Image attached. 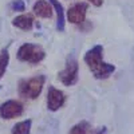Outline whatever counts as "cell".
Returning <instances> with one entry per match:
<instances>
[{
    "label": "cell",
    "mask_w": 134,
    "mask_h": 134,
    "mask_svg": "<svg viewBox=\"0 0 134 134\" xmlns=\"http://www.w3.org/2000/svg\"><path fill=\"white\" fill-rule=\"evenodd\" d=\"M85 63L87 64L97 79H107L115 71V66L103 60V47L97 44L85 54Z\"/></svg>",
    "instance_id": "6da1fadb"
},
{
    "label": "cell",
    "mask_w": 134,
    "mask_h": 134,
    "mask_svg": "<svg viewBox=\"0 0 134 134\" xmlns=\"http://www.w3.org/2000/svg\"><path fill=\"white\" fill-rule=\"evenodd\" d=\"M44 82H46V76L44 75H36L28 78V79H23L19 82L18 91L19 95L26 99H35L40 95Z\"/></svg>",
    "instance_id": "7a4b0ae2"
},
{
    "label": "cell",
    "mask_w": 134,
    "mask_h": 134,
    "mask_svg": "<svg viewBox=\"0 0 134 134\" xmlns=\"http://www.w3.org/2000/svg\"><path fill=\"white\" fill-rule=\"evenodd\" d=\"M16 57L20 62H27L31 64H38L46 58V51H44L39 44L34 43H24L21 44L18 50Z\"/></svg>",
    "instance_id": "3957f363"
},
{
    "label": "cell",
    "mask_w": 134,
    "mask_h": 134,
    "mask_svg": "<svg viewBox=\"0 0 134 134\" xmlns=\"http://www.w3.org/2000/svg\"><path fill=\"white\" fill-rule=\"evenodd\" d=\"M78 74H79V66L78 60L75 59L74 55H70L66 60L64 69L58 74V79L64 86H74L78 82Z\"/></svg>",
    "instance_id": "277c9868"
},
{
    "label": "cell",
    "mask_w": 134,
    "mask_h": 134,
    "mask_svg": "<svg viewBox=\"0 0 134 134\" xmlns=\"http://www.w3.org/2000/svg\"><path fill=\"white\" fill-rule=\"evenodd\" d=\"M23 110L24 107L19 100L9 99L0 105V117L3 119H14L23 114Z\"/></svg>",
    "instance_id": "5b68a950"
},
{
    "label": "cell",
    "mask_w": 134,
    "mask_h": 134,
    "mask_svg": "<svg viewBox=\"0 0 134 134\" xmlns=\"http://www.w3.org/2000/svg\"><path fill=\"white\" fill-rule=\"evenodd\" d=\"M87 9H88L87 3H76L72 7H70L69 11H67V19H69L70 23H72L75 26H81L86 20Z\"/></svg>",
    "instance_id": "8992f818"
},
{
    "label": "cell",
    "mask_w": 134,
    "mask_h": 134,
    "mask_svg": "<svg viewBox=\"0 0 134 134\" xmlns=\"http://www.w3.org/2000/svg\"><path fill=\"white\" fill-rule=\"evenodd\" d=\"M64 102H66L64 93L57 87L50 86L48 93H47V107H48V110L57 111L64 105Z\"/></svg>",
    "instance_id": "52a82bcc"
},
{
    "label": "cell",
    "mask_w": 134,
    "mask_h": 134,
    "mask_svg": "<svg viewBox=\"0 0 134 134\" xmlns=\"http://www.w3.org/2000/svg\"><path fill=\"white\" fill-rule=\"evenodd\" d=\"M32 11L38 18H43V19H50L54 14V8H52L51 3L47 2V0H38L34 4Z\"/></svg>",
    "instance_id": "ba28073f"
},
{
    "label": "cell",
    "mask_w": 134,
    "mask_h": 134,
    "mask_svg": "<svg viewBox=\"0 0 134 134\" xmlns=\"http://www.w3.org/2000/svg\"><path fill=\"white\" fill-rule=\"evenodd\" d=\"M12 26L19 28V30H23V31H28L32 28L34 26V18L30 14H21L19 16H16L12 20Z\"/></svg>",
    "instance_id": "9c48e42d"
},
{
    "label": "cell",
    "mask_w": 134,
    "mask_h": 134,
    "mask_svg": "<svg viewBox=\"0 0 134 134\" xmlns=\"http://www.w3.org/2000/svg\"><path fill=\"white\" fill-rule=\"evenodd\" d=\"M51 3L52 8H55L57 11V30L59 32H63L64 31V11H63V5L58 2V0H48Z\"/></svg>",
    "instance_id": "30bf717a"
},
{
    "label": "cell",
    "mask_w": 134,
    "mask_h": 134,
    "mask_svg": "<svg viewBox=\"0 0 134 134\" xmlns=\"http://www.w3.org/2000/svg\"><path fill=\"white\" fill-rule=\"evenodd\" d=\"M31 126H32V121L26 119V121H20L16 125H14L11 134H30L31 133Z\"/></svg>",
    "instance_id": "8fae6325"
},
{
    "label": "cell",
    "mask_w": 134,
    "mask_h": 134,
    "mask_svg": "<svg viewBox=\"0 0 134 134\" xmlns=\"http://www.w3.org/2000/svg\"><path fill=\"white\" fill-rule=\"evenodd\" d=\"M8 63H9V54H8V50H3L2 52H0V81H2V78L4 76V74H5V71H7Z\"/></svg>",
    "instance_id": "7c38bea8"
},
{
    "label": "cell",
    "mask_w": 134,
    "mask_h": 134,
    "mask_svg": "<svg viewBox=\"0 0 134 134\" xmlns=\"http://www.w3.org/2000/svg\"><path fill=\"white\" fill-rule=\"evenodd\" d=\"M70 134H87V124L86 122H81V124L72 126V129L70 130Z\"/></svg>",
    "instance_id": "4fadbf2b"
},
{
    "label": "cell",
    "mask_w": 134,
    "mask_h": 134,
    "mask_svg": "<svg viewBox=\"0 0 134 134\" xmlns=\"http://www.w3.org/2000/svg\"><path fill=\"white\" fill-rule=\"evenodd\" d=\"M9 7H11L12 11H18V12H23V11L26 9V4H24L23 0H12Z\"/></svg>",
    "instance_id": "5bb4252c"
},
{
    "label": "cell",
    "mask_w": 134,
    "mask_h": 134,
    "mask_svg": "<svg viewBox=\"0 0 134 134\" xmlns=\"http://www.w3.org/2000/svg\"><path fill=\"white\" fill-rule=\"evenodd\" d=\"M91 4H94V5H97V7H99V5H102V3H103V0H88Z\"/></svg>",
    "instance_id": "9a60e30c"
}]
</instances>
